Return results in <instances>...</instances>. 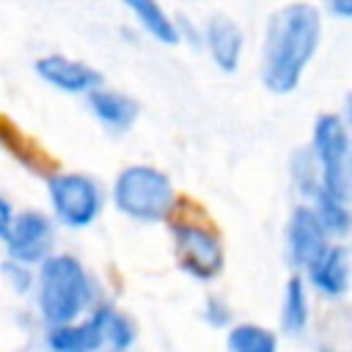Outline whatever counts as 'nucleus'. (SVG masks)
I'll return each mask as SVG.
<instances>
[{
    "label": "nucleus",
    "instance_id": "obj_1",
    "mask_svg": "<svg viewBox=\"0 0 352 352\" xmlns=\"http://www.w3.org/2000/svg\"><path fill=\"white\" fill-rule=\"evenodd\" d=\"M319 11L308 3H292L272 14L261 47V80L272 94L297 88L302 69L319 44Z\"/></svg>",
    "mask_w": 352,
    "mask_h": 352
},
{
    "label": "nucleus",
    "instance_id": "obj_2",
    "mask_svg": "<svg viewBox=\"0 0 352 352\" xmlns=\"http://www.w3.org/2000/svg\"><path fill=\"white\" fill-rule=\"evenodd\" d=\"M94 302V286L74 256H47L36 278V305L47 327L77 322Z\"/></svg>",
    "mask_w": 352,
    "mask_h": 352
},
{
    "label": "nucleus",
    "instance_id": "obj_3",
    "mask_svg": "<svg viewBox=\"0 0 352 352\" xmlns=\"http://www.w3.org/2000/svg\"><path fill=\"white\" fill-rule=\"evenodd\" d=\"M113 198H116V206L126 217L154 223L170 212L173 187L162 170L148 168V165H132L121 170V176L116 179Z\"/></svg>",
    "mask_w": 352,
    "mask_h": 352
},
{
    "label": "nucleus",
    "instance_id": "obj_4",
    "mask_svg": "<svg viewBox=\"0 0 352 352\" xmlns=\"http://www.w3.org/2000/svg\"><path fill=\"white\" fill-rule=\"evenodd\" d=\"M314 151L319 165V190L346 204L349 198V138L336 113L319 116L314 126Z\"/></svg>",
    "mask_w": 352,
    "mask_h": 352
},
{
    "label": "nucleus",
    "instance_id": "obj_5",
    "mask_svg": "<svg viewBox=\"0 0 352 352\" xmlns=\"http://www.w3.org/2000/svg\"><path fill=\"white\" fill-rule=\"evenodd\" d=\"M50 201L63 226L85 228L99 214L102 192L96 182L82 173H60L50 179Z\"/></svg>",
    "mask_w": 352,
    "mask_h": 352
},
{
    "label": "nucleus",
    "instance_id": "obj_6",
    "mask_svg": "<svg viewBox=\"0 0 352 352\" xmlns=\"http://www.w3.org/2000/svg\"><path fill=\"white\" fill-rule=\"evenodd\" d=\"M173 250L179 267L198 280H212L223 270V242L214 231L195 223L173 226Z\"/></svg>",
    "mask_w": 352,
    "mask_h": 352
},
{
    "label": "nucleus",
    "instance_id": "obj_7",
    "mask_svg": "<svg viewBox=\"0 0 352 352\" xmlns=\"http://www.w3.org/2000/svg\"><path fill=\"white\" fill-rule=\"evenodd\" d=\"M6 253L8 261L30 267V264H41L50 253V242H52V223L50 217H44L41 212H22L11 220L8 231H6Z\"/></svg>",
    "mask_w": 352,
    "mask_h": 352
},
{
    "label": "nucleus",
    "instance_id": "obj_8",
    "mask_svg": "<svg viewBox=\"0 0 352 352\" xmlns=\"http://www.w3.org/2000/svg\"><path fill=\"white\" fill-rule=\"evenodd\" d=\"M327 234L322 231L316 214L308 206H297L286 226V253L289 261L297 270H308L324 250H327Z\"/></svg>",
    "mask_w": 352,
    "mask_h": 352
},
{
    "label": "nucleus",
    "instance_id": "obj_9",
    "mask_svg": "<svg viewBox=\"0 0 352 352\" xmlns=\"http://www.w3.org/2000/svg\"><path fill=\"white\" fill-rule=\"evenodd\" d=\"M308 280L322 297L341 300L349 289V250L344 245H327V250L308 267Z\"/></svg>",
    "mask_w": 352,
    "mask_h": 352
},
{
    "label": "nucleus",
    "instance_id": "obj_10",
    "mask_svg": "<svg viewBox=\"0 0 352 352\" xmlns=\"http://www.w3.org/2000/svg\"><path fill=\"white\" fill-rule=\"evenodd\" d=\"M36 72L55 88L69 91V94H80V91H94L102 82V74L80 60L63 58V55H47L41 60H36Z\"/></svg>",
    "mask_w": 352,
    "mask_h": 352
},
{
    "label": "nucleus",
    "instance_id": "obj_11",
    "mask_svg": "<svg viewBox=\"0 0 352 352\" xmlns=\"http://www.w3.org/2000/svg\"><path fill=\"white\" fill-rule=\"evenodd\" d=\"M206 44H209V52H212L214 63L223 72H234L236 63H239V55H242L245 36H242V30L236 28L234 19L220 14V16H212L209 25H206Z\"/></svg>",
    "mask_w": 352,
    "mask_h": 352
},
{
    "label": "nucleus",
    "instance_id": "obj_12",
    "mask_svg": "<svg viewBox=\"0 0 352 352\" xmlns=\"http://www.w3.org/2000/svg\"><path fill=\"white\" fill-rule=\"evenodd\" d=\"M102 338V346H110V352H126L132 349L135 338H138V330L132 324V319L126 314H121L118 308L113 305H99L91 311L88 316Z\"/></svg>",
    "mask_w": 352,
    "mask_h": 352
},
{
    "label": "nucleus",
    "instance_id": "obj_13",
    "mask_svg": "<svg viewBox=\"0 0 352 352\" xmlns=\"http://www.w3.org/2000/svg\"><path fill=\"white\" fill-rule=\"evenodd\" d=\"M44 344L50 352H99L102 338L91 319H77L72 324L47 327Z\"/></svg>",
    "mask_w": 352,
    "mask_h": 352
},
{
    "label": "nucleus",
    "instance_id": "obj_14",
    "mask_svg": "<svg viewBox=\"0 0 352 352\" xmlns=\"http://www.w3.org/2000/svg\"><path fill=\"white\" fill-rule=\"evenodd\" d=\"M88 104H91L94 116L104 126L118 129V132L126 129L135 121V116H138V104L129 96H124L118 91H110V88H94V91H88Z\"/></svg>",
    "mask_w": 352,
    "mask_h": 352
},
{
    "label": "nucleus",
    "instance_id": "obj_15",
    "mask_svg": "<svg viewBox=\"0 0 352 352\" xmlns=\"http://www.w3.org/2000/svg\"><path fill=\"white\" fill-rule=\"evenodd\" d=\"M311 319V302H308V289L300 275L289 278L283 286V300H280V330L286 336H300L308 327Z\"/></svg>",
    "mask_w": 352,
    "mask_h": 352
},
{
    "label": "nucleus",
    "instance_id": "obj_16",
    "mask_svg": "<svg viewBox=\"0 0 352 352\" xmlns=\"http://www.w3.org/2000/svg\"><path fill=\"white\" fill-rule=\"evenodd\" d=\"M126 8L138 16V22L162 44H176L179 41V33H176V25L173 19L162 11V6L157 0H124Z\"/></svg>",
    "mask_w": 352,
    "mask_h": 352
},
{
    "label": "nucleus",
    "instance_id": "obj_17",
    "mask_svg": "<svg viewBox=\"0 0 352 352\" xmlns=\"http://www.w3.org/2000/svg\"><path fill=\"white\" fill-rule=\"evenodd\" d=\"M226 346H228V352H278V338L272 330H267L261 324L242 322L228 330Z\"/></svg>",
    "mask_w": 352,
    "mask_h": 352
},
{
    "label": "nucleus",
    "instance_id": "obj_18",
    "mask_svg": "<svg viewBox=\"0 0 352 352\" xmlns=\"http://www.w3.org/2000/svg\"><path fill=\"white\" fill-rule=\"evenodd\" d=\"M314 214H316V220H319V226H322V231L327 234V236H346V231H349V212H346V204L344 201H338V198H333V195H327L324 190H319L316 187V192H314Z\"/></svg>",
    "mask_w": 352,
    "mask_h": 352
},
{
    "label": "nucleus",
    "instance_id": "obj_19",
    "mask_svg": "<svg viewBox=\"0 0 352 352\" xmlns=\"http://www.w3.org/2000/svg\"><path fill=\"white\" fill-rule=\"evenodd\" d=\"M3 272H6V278L11 280V286H14L16 292H28V289L33 286V275H30V270L22 267V264L6 261V264H3Z\"/></svg>",
    "mask_w": 352,
    "mask_h": 352
},
{
    "label": "nucleus",
    "instance_id": "obj_20",
    "mask_svg": "<svg viewBox=\"0 0 352 352\" xmlns=\"http://www.w3.org/2000/svg\"><path fill=\"white\" fill-rule=\"evenodd\" d=\"M206 319H209V324L220 327V324H228L231 314H228V308H226L223 302H217V300H209V305H206Z\"/></svg>",
    "mask_w": 352,
    "mask_h": 352
},
{
    "label": "nucleus",
    "instance_id": "obj_21",
    "mask_svg": "<svg viewBox=\"0 0 352 352\" xmlns=\"http://www.w3.org/2000/svg\"><path fill=\"white\" fill-rule=\"evenodd\" d=\"M327 3V11L338 19H349L352 16V0H324Z\"/></svg>",
    "mask_w": 352,
    "mask_h": 352
},
{
    "label": "nucleus",
    "instance_id": "obj_22",
    "mask_svg": "<svg viewBox=\"0 0 352 352\" xmlns=\"http://www.w3.org/2000/svg\"><path fill=\"white\" fill-rule=\"evenodd\" d=\"M11 220H14V212H11L8 201H3V198H0V239L6 236V231H8Z\"/></svg>",
    "mask_w": 352,
    "mask_h": 352
}]
</instances>
